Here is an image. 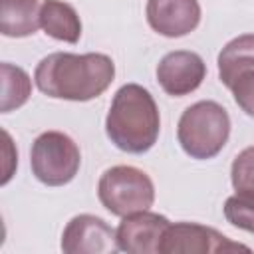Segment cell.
<instances>
[{
    "label": "cell",
    "mask_w": 254,
    "mask_h": 254,
    "mask_svg": "<svg viewBox=\"0 0 254 254\" xmlns=\"http://www.w3.org/2000/svg\"><path fill=\"white\" fill-rule=\"evenodd\" d=\"M230 181L236 192L254 196V145L242 149L230 165Z\"/></svg>",
    "instance_id": "obj_16"
},
{
    "label": "cell",
    "mask_w": 254,
    "mask_h": 254,
    "mask_svg": "<svg viewBox=\"0 0 254 254\" xmlns=\"http://www.w3.org/2000/svg\"><path fill=\"white\" fill-rule=\"evenodd\" d=\"M0 77H2V97H0V111L10 113L18 107H22L30 95H32V79L30 75L14 65L4 62L0 65Z\"/></svg>",
    "instance_id": "obj_14"
},
{
    "label": "cell",
    "mask_w": 254,
    "mask_h": 254,
    "mask_svg": "<svg viewBox=\"0 0 254 254\" xmlns=\"http://www.w3.org/2000/svg\"><path fill=\"white\" fill-rule=\"evenodd\" d=\"M230 250H248V248L244 244L230 242L218 230L196 222L169 224L159 246V254H204V252H230Z\"/></svg>",
    "instance_id": "obj_6"
},
{
    "label": "cell",
    "mask_w": 254,
    "mask_h": 254,
    "mask_svg": "<svg viewBox=\"0 0 254 254\" xmlns=\"http://www.w3.org/2000/svg\"><path fill=\"white\" fill-rule=\"evenodd\" d=\"M169 224L167 216L151 210L127 214L115 230L117 246L129 254H159L161 238Z\"/></svg>",
    "instance_id": "obj_9"
},
{
    "label": "cell",
    "mask_w": 254,
    "mask_h": 254,
    "mask_svg": "<svg viewBox=\"0 0 254 254\" xmlns=\"http://www.w3.org/2000/svg\"><path fill=\"white\" fill-rule=\"evenodd\" d=\"M115 77V64L109 56L54 52L40 60L34 71L36 87L54 99L89 101L99 97Z\"/></svg>",
    "instance_id": "obj_1"
},
{
    "label": "cell",
    "mask_w": 254,
    "mask_h": 254,
    "mask_svg": "<svg viewBox=\"0 0 254 254\" xmlns=\"http://www.w3.org/2000/svg\"><path fill=\"white\" fill-rule=\"evenodd\" d=\"M97 196L107 212L123 218L153 206L155 185L145 171L131 165H115L99 177Z\"/></svg>",
    "instance_id": "obj_4"
},
{
    "label": "cell",
    "mask_w": 254,
    "mask_h": 254,
    "mask_svg": "<svg viewBox=\"0 0 254 254\" xmlns=\"http://www.w3.org/2000/svg\"><path fill=\"white\" fill-rule=\"evenodd\" d=\"M230 91H232L236 105L248 117H254V69L240 73L236 81L230 85Z\"/></svg>",
    "instance_id": "obj_17"
},
{
    "label": "cell",
    "mask_w": 254,
    "mask_h": 254,
    "mask_svg": "<svg viewBox=\"0 0 254 254\" xmlns=\"http://www.w3.org/2000/svg\"><path fill=\"white\" fill-rule=\"evenodd\" d=\"M206 77V64L196 52L175 50L161 58L157 81L167 95L185 97L200 87Z\"/></svg>",
    "instance_id": "obj_7"
},
{
    "label": "cell",
    "mask_w": 254,
    "mask_h": 254,
    "mask_svg": "<svg viewBox=\"0 0 254 254\" xmlns=\"http://www.w3.org/2000/svg\"><path fill=\"white\" fill-rule=\"evenodd\" d=\"M81 153L77 143L62 131H44L30 149L32 175L46 187H64L79 171Z\"/></svg>",
    "instance_id": "obj_5"
},
{
    "label": "cell",
    "mask_w": 254,
    "mask_h": 254,
    "mask_svg": "<svg viewBox=\"0 0 254 254\" xmlns=\"http://www.w3.org/2000/svg\"><path fill=\"white\" fill-rule=\"evenodd\" d=\"M40 0H0V32L6 38H28L40 28Z\"/></svg>",
    "instance_id": "obj_12"
},
{
    "label": "cell",
    "mask_w": 254,
    "mask_h": 254,
    "mask_svg": "<svg viewBox=\"0 0 254 254\" xmlns=\"http://www.w3.org/2000/svg\"><path fill=\"white\" fill-rule=\"evenodd\" d=\"M105 133L123 153L143 155L153 149L161 133V115L151 91L139 83L121 85L111 99Z\"/></svg>",
    "instance_id": "obj_2"
},
{
    "label": "cell",
    "mask_w": 254,
    "mask_h": 254,
    "mask_svg": "<svg viewBox=\"0 0 254 254\" xmlns=\"http://www.w3.org/2000/svg\"><path fill=\"white\" fill-rule=\"evenodd\" d=\"M40 28L46 32V36L65 44H77L81 38V20L75 8L64 0L42 2Z\"/></svg>",
    "instance_id": "obj_11"
},
{
    "label": "cell",
    "mask_w": 254,
    "mask_h": 254,
    "mask_svg": "<svg viewBox=\"0 0 254 254\" xmlns=\"http://www.w3.org/2000/svg\"><path fill=\"white\" fill-rule=\"evenodd\" d=\"M228 137V111L212 99H202L189 105L177 125V141L181 149L196 161L216 157L224 149Z\"/></svg>",
    "instance_id": "obj_3"
},
{
    "label": "cell",
    "mask_w": 254,
    "mask_h": 254,
    "mask_svg": "<svg viewBox=\"0 0 254 254\" xmlns=\"http://www.w3.org/2000/svg\"><path fill=\"white\" fill-rule=\"evenodd\" d=\"M147 22L165 38H183L200 24L198 0H147Z\"/></svg>",
    "instance_id": "obj_10"
},
{
    "label": "cell",
    "mask_w": 254,
    "mask_h": 254,
    "mask_svg": "<svg viewBox=\"0 0 254 254\" xmlns=\"http://www.w3.org/2000/svg\"><path fill=\"white\" fill-rule=\"evenodd\" d=\"M224 218L234 228L254 234V196L252 194H232L224 202Z\"/></svg>",
    "instance_id": "obj_15"
},
{
    "label": "cell",
    "mask_w": 254,
    "mask_h": 254,
    "mask_svg": "<svg viewBox=\"0 0 254 254\" xmlns=\"http://www.w3.org/2000/svg\"><path fill=\"white\" fill-rule=\"evenodd\" d=\"M218 77L230 89L236 77L248 69H254V34H242L232 38L218 54Z\"/></svg>",
    "instance_id": "obj_13"
},
{
    "label": "cell",
    "mask_w": 254,
    "mask_h": 254,
    "mask_svg": "<svg viewBox=\"0 0 254 254\" xmlns=\"http://www.w3.org/2000/svg\"><path fill=\"white\" fill-rule=\"evenodd\" d=\"M65 254H113L119 250L115 230L95 214L73 216L62 232Z\"/></svg>",
    "instance_id": "obj_8"
}]
</instances>
